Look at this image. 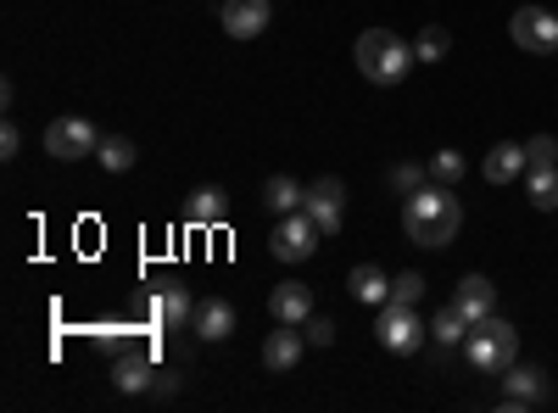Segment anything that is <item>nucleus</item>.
<instances>
[{"label":"nucleus","mask_w":558,"mask_h":413,"mask_svg":"<svg viewBox=\"0 0 558 413\" xmlns=\"http://www.w3.org/2000/svg\"><path fill=\"white\" fill-rule=\"evenodd\" d=\"M458 223H463V207L447 185H436V179L402 202V229H408L413 246H447L458 235Z\"/></svg>","instance_id":"obj_1"},{"label":"nucleus","mask_w":558,"mask_h":413,"mask_svg":"<svg viewBox=\"0 0 558 413\" xmlns=\"http://www.w3.org/2000/svg\"><path fill=\"white\" fill-rule=\"evenodd\" d=\"M357 73L368 78V84H402L408 78V68L418 62L413 57V45L408 39H397L391 28H368L363 39H357Z\"/></svg>","instance_id":"obj_2"},{"label":"nucleus","mask_w":558,"mask_h":413,"mask_svg":"<svg viewBox=\"0 0 558 413\" xmlns=\"http://www.w3.org/2000/svg\"><path fill=\"white\" fill-rule=\"evenodd\" d=\"M463 357L475 363L481 375H497V369H514L520 357V330L508 325V318H481V325H470V336H463Z\"/></svg>","instance_id":"obj_3"},{"label":"nucleus","mask_w":558,"mask_h":413,"mask_svg":"<svg viewBox=\"0 0 558 413\" xmlns=\"http://www.w3.org/2000/svg\"><path fill=\"white\" fill-rule=\"evenodd\" d=\"M375 336H380V347H386V352H397V357H413L418 347H425L430 325H425V318H418L413 307H402V302H386V307H380V325H375Z\"/></svg>","instance_id":"obj_4"},{"label":"nucleus","mask_w":558,"mask_h":413,"mask_svg":"<svg viewBox=\"0 0 558 413\" xmlns=\"http://www.w3.org/2000/svg\"><path fill=\"white\" fill-rule=\"evenodd\" d=\"M318 223L307 218V207L302 212H286V218H279L274 223V241H268V252L279 257V263H307L313 252H318Z\"/></svg>","instance_id":"obj_5"},{"label":"nucleus","mask_w":558,"mask_h":413,"mask_svg":"<svg viewBox=\"0 0 558 413\" xmlns=\"http://www.w3.org/2000/svg\"><path fill=\"white\" fill-rule=\"evenodd\" d=\"M508 39L531 57H553L558 51V17L547 7H520L514 17H508Z\"/></svg>","instance_id":"obj_6"},{"label":"nucleus","mask_w":558,"mask_h":413,"mask_svg":"<svg viewBox=\"0 0 558 413\" xmlns=\"http://www.w3.org/2000/svg\"><path fill=\"white\" fill-rule=\"evenodd\" d=\"M302 207L318 223V235L330 241V235H341V223H347V185H341V179H313Z\"/></svg>","instance_id":"obj_7"},{"label":"nucleus","mask_w":558,"mask_h":413,"mask_svg":"<svg viewBox=\"0 0 558 413\" xmlns=\"http://www.w3.org/2000/svg\"><path fill=\"white\" fill-rule=\"evenodd\" d=\"M45 151L73 162V157H89V151H101V134L89 118H57L51 129H45Z\"/></svg>","instance_id":"obj_8"},{"label":"nucleus","mask_w":558,"mask_h":413,"mask_svg":"<svg viewBox=\"0 0 558 413\" xmlns=\"http://www.w3.org/2000/svg\"><path fill=\"white\" fill-rule=\"evenodd\" d=\"M218 17H223V34L229 39H257L274 12H268V0H223Z\"/></svg>","instance_id":"obj_9"},{"label":"nucleus","mask_w":558,"mask_h":413,"mask_svg":"<svg viewBox=\"0 0 558 413\" xmlns=\"http://www.w3.org/2000/svg\"><path fill=\"white\" fill-rule=\"evenodd\" d=\"M452 307H458L463 318H470V325H481V318H492V313H497V286L486 280V274H463Z\"/></svg>","instance_id":"obj_10"},{"label":"nucleus","mask_w":558,"mask_h":413,"mask_svg":"<svg viewBox=\"0 0 558 413\" xmlns=\"http://www.w3.org/2000/svg\"><path fill=\"white\" fill-rule=\"evenodd\" d=\"M302 347H307L302 325H286V330H274V336L263 341V369H268V375H291L296 363H302Z\"/></svg>","instance_id":"obj_11"},{"label":"nucleus","mask_w":558,"mask_h":413,"mask_svg":"<svg viewBox=\"0 0 558 413\" xmlns=\"http://www.w3.org/2000/svg\"><path fill=\"white\" fill-rule=\"evenodd\" d=\"M191 325H196L202 341H229V336H235V307H229L223 296H207V302H196Z\"/></svg>","instance_id":"obj_12"},{"label":"nucleus","mask_w":558,"mask_h":413,"mask_svg":"<svg viewBox=\"0 0 558 413\" xmlns=\"http://www.w3.org/2000/svg\"><path fill=\"white\" fill-rule=\"evenodd\" d=\"M553 397V386H547V375L542 369H531V363H525V369H514V375H508V391H502V408H542Z\"/></svg>","instance_id":"obj_13"},{"label":"nucleus","mask_w":558,"mask_h":413,"mask_svg":"<svg viewBox=\"0 0 558 413\" xmlns=\"http://www.w3.org/2000/svg\"><path fill=\"white\" fill-rule=\"evenodd\" d=\"M481 173H486V185H514V179L525 173V146H520V141L492 146L486 162H481Z\"/></svg>","instance_id":"obj_14"},{"label":"nucleus","mask_w":558,"mask_h":413,"mask_svg":"<svg viewBox=\"0 0 558 413\" xmlns=\"http://www.w3.org/2000/svg\"><path fill=\"white\" fill-rule=\"evenodd\" d=\"M268 313L279 318V325H307V318H313V291L307 286H274Z\"/></svg>","instance_id":"obj_15"},{"label":"nucleus","mask_w":558,"mask_h":413,"mask_svg":"<svg viewBox=\"0 0 558 413\" xmlns=\"http://www.w3.org/2000/svg\"><path fill=\"white\" fill-rule=\"evenodd\" d=\"M347 291H352L357 302H368V307H386V302H391V274H380L375 263H357V268L347 274Z\"/></svg>","instance_id":"obj_16"},{"label":"nucleus","mask_w":558,"mask_h":413,"mask_svg":"<svg viewBox=\"0 0 558 413\" xmlns=\"http://www.w3.org/2000/svg\"><path fill=\"white\" fill-rule=\"evenodd\" d=\"M223 212H229V196L218 185H202V191H191V202H184V223H196V229L223 223Z\"/></svg>","instance_id":"obj_17"},{"label":"nucleus","mask_w":558,"mask_h":413,"mask_svg":"<svg viewBox=\"0 0 558 413\" xmlns=\"http://www.w3.org/2000/svg\"><path fill=\"white\" fill-rule=\"evenodd\" d=\"M151 380H157L151 357H118V363H112V386H118V391H129V397H146V391H151Z\"/></svg>","instance_id":"obj_18"},{"label":"nucleus","mask_w":558,"mask_h":413,"mask_svg":"<svg viewBox=\"0 0 558 413\" xmlns=\"http://www.w3.org/2000/svg\"><path fill=\"white\" fill-rule=\"evenodd\" d=\"M151 313H157V325L179 330L184 318L196 313V302H191V291H184V286H168V291H157V296H151Z\"/></svg>","instance_id":"obj_19"},{"label":"nucleus","mask_w":558,"mask_h":413,"mask_svg":"<svg viewBox=\"0 0 558 413\" xmlns=\"http://www.w3.org/2000/svg\"><path fill=\"white\" fill-rule=\"evenodd\" d=\"M302 196H307V191L296 185V179H286V173H274L268 185H263V196H257V202H263L268 212H279V218H286V212H302Z\"/></svg>","instance_id":"obj_20"},{"label":"nucleus","mask_w":558,"mask_h":413,"mask_svg":"<svg viewBox=\"0 0 558 413\" xmlns=\"http://www.w3.org/2000/svg\"><path fill=\"white\" fill-rule=\"evenodd\" d=\"M525 196H531L536 212H558V168H531Z\"/></svg>","instance_id":"obj_21"},{"label":"nucleus","mask_w":558,"mask_h":413,"mask_svg":"<svg viewBox=\"0 0 558 413\" xmlns=\"http://www.w3.org/2000/svg\"><path fill=\"white\" fill-rule=\"evenodd\" d=\"M452 51V34L441 28V23H425V28H418V39H413V57L418 62H441Z\"/></svg>","instance_id":"obj_22"},{"label":"nucleus","mask_w":558,"mask_h":413,"mask_svg":"<svg viewBox=\"0 0 558 413\" xmlns=\"http://www.w3.org/2000/svg\"><path fill=\"white\" fill-rule=\"evenodd\" d=\"M436 347H463V336H470V318H463L458 307H441L436 313V325H430Z\"/></svg>","instance_id":"obj_23"},{"label":"nucleus","mask_w":558,"mask_h":413,"mask_svg":"<svg viewBox=\"0 0 558 413\" xmlns=\"http://www.w3.org/2000/svg\"><path fill=\"white\" fill-rule=\"evenodd\" d=\"M96 157H101L107 173H123V168H134V141H123V134H107Z\"/></svg>","instance_id":"obj_24"},{"label":"nucleus","mask_w":558,"mask_h":413,"mask_svg":"<svg viewBox=\"0 0 558 413\" xmlns=\"http://www.w3.org/2000/svg\"><path fill=\"white\" fill-rule=\"evenodd\" d=\"M463 173H470V162H463L458 151H436L430 157V179H436V185L452 191V185H463Z\"/></svg>","instance_id":"obj_25"},{"label":"nucleus","mask_w":558,"mask_h":413,"mask_svg":"<svg viewBox=\"0 0 558 413\" xmlns=\"http://www.w3.org/2000/svg\"><path fill=\"white\" fill-rule=\"evenodd\" d=\"M391 302H402V307H418V302H425V274H413V268L391 274Z\"/></svg>","instance_id":"obj_26"},{"label":"nucleus","mask_w":558,"mask_h":413,"mask_svg":"<svg viewBox=\"0 0 558 413\" xmlns=\"http://www.w3.org/2000/svg\"><path fill=\"white\" fill-rule=\"evenodd\" d=\"M430 185V168H418V162H397L391 168V191L397 196H413V191H425Z\"/></svg>","instance_id":"obj_27"},{"label":"nucleus","mask_w":558,"mask_h":413,"mask_svg":"<svg viewBox=\"0 0 558 413\" xmlns=\"http://www.w3.org/2000/svg\"><path fill=\"white\" fill-rule=\"evenodd\" d=\"M531 168H558V141L553 134H536V141H525V173Z\"/></svg>","instance_id":"obj_28"},{"label":"nucleus","mask_w":558,"mask_h":413,"mask_svg":"<svg viewBox=\"0 0 558 413\" xmlns=\"http://www.w3.org/2000/svg\"><path fill=\"white\" fill-rule=\"evenodd\" d=\"M302 336H307V347H336V325H330V318H307V325H302Z\"/></svg>","instance_id":"obj_29"},{"label":"nucleus","mask_w":558,"mask_h":413,"mask_svg":"<svg viewBox=\"0 0 558 413\" xmlns=\"http://www.w3.org/2000/svg\"><path fill=\"white\" fill-rule=\"evenodd\" d=\"M23 151V134H17V123H7L0 129V157H17Z\"/></svg>","instance_id":"obj_30"},{"label":"nucleus","mask_w":558,"mask_h":413,"mask_svg":"<svg viewBox=\"0 0 558 413\" xmlns=\"http://www.w3.org/2000/svg\"><path fill=\"white\" fill-rule=\"evenodd\" d=\"M173 386H179V380H173V375H157V380H151V391H146V397H157V402H168V397H173Z\"/></svg>","instance_id":"obj_31"}]
</instances>
